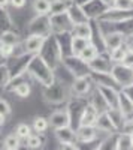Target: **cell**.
Returning a JSON list of instances; mask_svg holds the SVG:
<instances>
[{
	"mask_svg": "<svg viewBox=\"0 0 133 150\" xmlns=\"http://www.w3.org/2000/svg\"><path fill=\"white\" fill-rule=\"evenodd\" d=\"M26 72L30 78L38 81L42 87H48L55 81V71L48 65L39 54H34L30 59Z\"/></svg>",
	"mask_w": 133,
	"mask_h": 150,
	"instance_id": "6da1fadb",
	"label": "cell"
},
{
	"mask_svg": "<svg viewBox=\"0 0 133 150\" xmlns=\"http://www.w3.org/2000/svg\"><path fill=\"white\" fill-rule=\"evenodd\" d=\"M42 95L45 102L51 104V105H62V104H67L69 99L72 98L70 93V87L67 84H64L63 81H60L55 78V81L48 86V87H42Z\"/></svg>",
	"mask_w": 133,
	"mask_h": 150,
	"instance_id": "7a4b0ae2",
	"label": "cell"
},
{
	"mask_svg": "<svg viewBox=\"0 0 133 150\" xmlns=\"http://www.w3.org/2000/svg\"><path fill=\"white\" fill-rule=\"evenodd\" d=\"M39 56L50 65L54 71L62 65V59H63V51H62V47H60L58 41H57V36L51 35L45 39L43 47L41 48Z\"/></svg>",
	"mask_w": 133,
	"mask_h": 150,
	"instance_id": "3957f363",
	"label": "cell"
},
{
	"mask_svg": "<svg viewBox=\"0 0 133 150\" xmlns=\"http://www.w3.org/2000/svg\"><path fill=\"white\" fill-rule=\"evenodd\" d=\"M62 66H63L74 78L87 77V75L91 74L87 62H84L79 56H74V54L63 56V59H62Z\"/></svg>",
	"mask_w": 133,
	"mask_h": 150,
	"instance_id": "277c9868",
	"label": "cell"
},
{
	"mask_svg": "<svg viewBox=\"0 0 133 150\" xmlns=\"http://www.w3.org/2000/svg\"><path fill=\"white\" fill-rule=\"evenodd\" d=\"M26 33H27V36H30V35H38V36H43V38L51 36L52 30H51L50 15H34L27 23Z\"/></svg>",
	"mask_w": 133,
	"mask_h": 150,
	"instance_id": "5b68a950",
	"label": "cell"
},
{
	"mask_svg": "<svg viewBox=\"0 0 133 150\" xmlns=\"http://www.w3.org/2000/svg\"><path fill=\"white\" fill-rule=\"evenodd\" d=\"M94 81L90 75L87 77H78L74 78V81L70 83V93L75 98H88V95L91 93V90L94 89Z\"/></svg>",
	"mask_w": 133,
	"mask_h": 150,
	"instance_id": "8992f818",
	"label": "cell"
},
{
	"mask_svg": "<svg viewBox=\"0 0 133 150\" xmlns=\"http://www.w3.org/2000/svg\"><path fill=\"white\" fill-rule=\"evenodd\" d=\"M109 74L112 75V78L118 84L120 90H121L123 87H126V86L133 83V69L126 66V65H123V63H114Z\"/></svg>",
	"mask_w": 133,
	"mask_h": 150,
	"instance_id": "52a82bcc",
	"label": "cell"
},
{
	"mask_svg": "<svg viewBox=\"0 0 133 150\" xmlns=\"http://www.w3.org/2000/svg\"><path fill=\"white\" fill-rule=\"evenodd\" d=\"M133 17V11H124V9H118V8H108L103 14L100 15L99 21L105 24H118L123 23L129 18Z\"/></svg>",
	"mask_w": 133,
	"mask_h": 150,
	"instance_id": "ba28073f",
	"label": "cell"
},
{
	"mask_svg": "<svg viewBox=\"0 0 133 150\" xmlns=\"http://www.w3.org/2000/svg\"><path fill=\"white\" fill-rule=\"evenodd\" d=\"M50 23H51L52 35L70 33L72 29H74V23L70 21L67 12H63V14H55V15H50Z\"/></svg>",
	"mask_w": 133,
	"mask_h": 150,
	"instance_id": "9c48e42d",
	"label": "cell"
},
{
	"mask_svg": "<svg viewBox=\"0 0 133 150\" xmlns=\"http://www.w3.org/2000/svg\"><path fill=\"white\" fill-rule=\"evenodd\" d=\"M32 57H33L32 54H21V56L9 59L6 65H8V69H9L10 78H15V77H18V75L26 74L27 66H29V62H30Z\"/></svg>",
	"mask_w": 133,
	"mask_h": 150,
	"instance_id": "30bf717a",
	"label": "cell"
},
{
	"mask_svg": "<svg viewBox=\"0 0 133 150\" xmlns=\"http://www.w3.org/2000/svg\"><path fill=\"white\" fill-rule=\"evenodd\" d=\"M112 62L108 56V53H99L93 60L88 62V68L91 72H96V74H106V72H111V68H112Z\"/></svg>",
	"mask_w": 133,
	"mask_h": 150,
	"instance_id": "8fae6325",
	"label": "cell"
},
{
	"mask_svg": "<svg viewBox=\"0 0 133 150\" xmlns=\"http://www.w3.org/2000/svg\"><path fill=\"white\" fill-rule=\"evenodd\" d=\"M48 123L52 129H60V128H66L70 126V116L67 108H60L51 112V116L48 117Z\"/></svg>",
	"mask_w": 133,
	"mask_h": 150,
	"instance_id": "7c38bea8",
	"label": "cell"
},
{
	"mask_svg": "<svg viewBox=\"0 0 133 150\" xmlns=\"http://www.w3.org/2000/svg\"><path fill=\"white\" fill-rule=\"evenodd\" d=\"M81 8H82L84 14L87 15V18H88L90 21H91V20H99L100 15L108 9V6L103 5L100 0H88V2L84 3Z\"/></svg>",
	"mask_w": 133,
	"mask_h": 150,
	"instance_id": "4fadbf2b",
	"label": "cell"
},
{
	"mask_svg": "<svg viewBox=\"0 0 133 150\" xmlns=\"http://www.w3.org/2000/svg\"><path fill=\"white\" fill-rule=\"evenodd\" d=\"M45 39H46V38L38 36V35H30V36H27L26 39L22 41V50H24V53H26V54H32V56L39 54L41 48H42L43 44H45Z\"/></svg>",
	"mask_w": 133,
	"mask_h": 150,
	"instance_id": "5bb4252c",
	"label": "cell"
},
{
	"mask_svg": "<svg viewBox=\"0 0 133 150\" xmlns=\"http://www.w3.org/2000/svg\"><path fill=\"white\" fill-rule=\"evenodd\" d=\"M76 132V143L78 144H87L99 140V132L94 126H78Z\"/></svg>",
	"mask_w": 133,
	"mask_h": 150,
	"instance_id": "9a60e30c",
	"label": "cell"
},
{
	"mask_svg": "<svg viewBox=\"0 0 133 150\" xmlns=\"http://www.w3.org/2000/svg\"><path fill=\"white\" fill-rule=\"evenodd\" d=\"M124 39H126V36L123 33L117 32V30L105 32V50H106V53H109L112 50L124 45Z\"/></svg>",
	"mask_w": 133,
	"mask_h": 150,
	"instance_id": "2e32d148",
	"label": "cell"
},
{
	"mask_svg": "<svg viewBox=\"0 0 133 150\" xmlns=\"http://www.w3.org/2000/svg\"><path fill=\"white\" fill-rule=\"evenodd\" d=\"M87 101L88 104L99 112V114H103V112H106L108 110H109V107H108L106 101H105V98L102 96V93L99 92V89L94 86V89L91 90V93L88 95L87 98Z\"/></svg>",
	"mask_w": 133,
	"mask_h": 150,
	"instance_id": "e0dca14e",
	"label": "cell"
},
{
	"mask_svg": "<svg viewBox=\"0 0 133 150\" xmlns=\"http://www.w3.org/2000/svg\"><path fill=\"white\" fill-rule=\"evenodd\" d=\"M94 128L97 129L99 134H105V135H111V134L118 132V131L115 129V126L112 125V122H111V117L108 116V111L103 112V114H99L97 122H96V125H94Z\"/></svg>",
	"mask_w": 133,
	"mask_h": 150,
	"instance_id": "ac0fdd59",
	"label": "cell"
},
{
	"mask_svg": "<svg viewBox=\"0 0 133 150\" xmlns=\"http://www.w3.org/2000/svg\"><path fill=\"white\" fill-rule=\"evenodd\" d=\"M97 117H99V112L87 102V105L84 107V110L81 112L78 126H94L96 122H97Z\"/></svg>",
	"mask_w": 133,
	"mask_h": 150,
	"instance_id": "d6986e66",
	"label": "cell"
},
{
	"mask_svg": "<svg viewBox=\"0 0 133 150\" xmlns=\"http://www.w3.org/2000/svg\"><path fill=\"white\" fill-rule=\"evenodd\" d=\"M96 87H97L99 92L102 93V96L105 98L109 110L118 107V93H120V90L114 89V87H106V86H96Z\"/></svg>",
	"mask_w": 133,
	"mask_h": 150,
	"instance_id": "ffe728a7",
	"label": "cell"
},
{
	"mask_svg": "<svg viewBox=\"0 0 133 150\" xmlns=\"http://www.w3.org/2000/svg\"><path fill=\"white\" fill-rule=\"evenodd\" d=\"M55 132V138L58 140L60 144H67V143H76V132L72 126H66V128H60V129H54Z\"/></svg>",
	"mask_w": 133,
	"mask_h": 150,
	"instance_id": "44dd1931",
	"label": "cell"
},
{
	"mask_svg": "<svg viewBox=\"0 0 133 150\" xmlns=\"http://www.w3.org/2000/svg\"><path fill=\"white\" fill-rule=\"evenodd\" d=\"M90 77L93 78V81H94V84H96V86L114 87V89L120 90L118 84L115 83V80L112 78V75H111L109 72H106V74H96V72H91V74H90Z\"/></svg>",
	"mask_w": 133,
	"mask_h": 150,
	"instance_id": "7402d4cb",
	"label": "cell"
},
{
	"mask_svg": "<svg viewBox=\"0 0 133 150\" xmlns=\"http://www.w3.org/2000/svg\"><path fill=\"white\" fill-rule=\"evenodd\" d=\"M26 141V144H24V149L26 150H42L43 146H45V137L43 134H36L33 132Z\"/></svg>",
	"mask_w": 133,
	"mask_h": 150,
	"instance_id": "603a6c76",
	"label": "cell"
},
{
	"mask_svg": "<svg viewBox=\"0 0 133 150\" xmlns=\"http://www.w3.org/2000/svg\"><path fill=\"white\" fill-rule=\"evenodd\" d=\"M8 30H17V26L12 20L8 8H0V33Z\"/></svg>",
	"mask_w": 133,
	"mask_h": 150,
	"instance_id": "cb8c5ba5",
	"label": "cell"
},
{
	"mask_svg": "<svg viewBox=\"0 0 133 150\" xmlns=\"http://www.w3.org/2000/svg\"><path fill=\"white\" fill-rule=\"evenodd\" d=\"M67 15H69V18H70V21L74 23V26L75 24H81V23H88L90 20L87 18V15L84 14V11H82V8L79 6V5H72L70 8H69V11H67Z\"/></svg>",
	"mask_w": 133,
	"mask_h": 150,
	"instance_id": "d4e9b609",
	"label": "cell"
},
{
	"mask_svg": "<svg viewBox=\"0 0 133 150\" xmlns=\"http://www.w3.org/2000/svg\"><path fill=\"white\" fill-rule=\"evenodd\" d=\"M120 111H121V114L127 119L130 116H133V102L130 101V99L120 90L118 93V107H117Z\"/></svg>",
	"mask_w": 133,
	"mask_h": 150,
	"instance_id": "484cf974",
	"label": "cell"
},
{
	"mask_svg": "<svg viewBox=\"0 0 133 150\" xmlns=\"http://www.w3.org/2000/svg\"><path fill=\"white\" fill-rule=\"evenodd\" d=\"M70 35L72 36H78V38H84V39L90 41L91 39V21L75 24L74 29H72V32H70Z\"/></svg>",
	"mask_w": 133,
	"mask_h": 150,
	"instance_id": "4316f807",
	"label": "cell"
},
{
	"mask_svg": "<svg viewBox=\"0 0 133 150\" xmlns=\"http://www.w3.org/2000/svg\"><path fill=\"white\" fill-rule=\"evenodd\" d=\"M20 42H21V35L18 33V30H8L0 33V44L17 47Z\"/></svg>",
	"mask_w": 133,
	"mask_h": 150,
	"instance_id": "83f0119b",
	"label": "cell"
},
{
	"mask_svg": "<svg viewBox=\"0 0 133 150\" xmlns=\"http://www.w3.org/2000/svg\"><path fill=\"white\" fill-rule=\"evenodd\" d=\"M118 137H120V132H115V134H111V135L103 137V138L99 141L97 150H117Z\"/></svg>",
	"mask_w": 133,
	"mask_h": 150,
	"instance_id": "f1b7e54d",
	"label": "cell"
},
{
	"mask_svg": "<svg viewBox=\"0 0 133 150\" xmlns=\"http://www.w3.org/2000/svg\"><path fill=\"white\" fill-rule=\"evenodd\" d=\"M72 5H74V0H51L50 15H55V14H63V12H67Z\"/></svg>",
	"mask_w": 133,
	"mask_h": 150,
	"instance_id": "f546056e",
	"label": "cell"
},
{
	"mask_svg": "<svg viewBox=\"0 0 133 150\" xmlns=\"http://www.w3.org/2000/svg\"><path fill=\"white\" fill-rule=\"evenodd\" d=\"M32 9L34 12V15H50L51 0H33Z\"/></svg>",
	"mask_w": 133,
	"mask_h": 150,
	"instance_id": "4dcf8cb0",
	"label": "cell"
},
{
	"mask_svg": "<svg viewBox=\"0 0 133 150\" xmlns=\"http://www.w3.org/2000/svg\"><path fill=\"white\" fill-rule=\"evenodd\" d=\"M22 147V141L18 138L15 134H9L5 137L2 141V149L3 150H20Z\"/></svg>",
	"mask_w": 133,
	"mask_h": 150,
	"instance_id": "1f68e13d",
	"label": "cell"
},
{
	"mask_svg": "<svg viewBox=\"0 0 133 150\" xmlns=\"http://www.w3.org/2000/svg\"><path fill=\"white\" fill-rule=\"evenodd\" d=\"M88 44H90V41L84 39V38H78V36H72L70 35V54L78 56Z\"/></svg>",
	"mask_w": 133,
	"mask_h": 150,
	"instance_id": "d6a6232c",
	"label": "cell"
},
{
	"mask_svg": "<svg viewBox=\"0 0 133 150\" xmlns=\"http://www.w3.org/2000/svg\"><path fill=\"white\" fill-rule=\"evenodd\" d=\"M108 116L111 117V122H112V125L115 126V129L120 132V131H121V128H123V123H124V120H126V117L121 114V111H120L118 108L108 110Z\"/></svg>",
	"mask_w": 133,
	"mask_h": 150,
	"instance_id": "836d02e7",
	"label": "cell"
},
{
	"mask_svg": "<svg viewBox=\"0 0 133 150\" xmlns=\"http://www.w3.org/2000/svg\"><path fill=\"white\" fill-rule=\"evenodd\" d=\"M48 128H50V123H48V119L46 117H42V116L34 117L33 125H32L33 132H36V134H45Z\"/></svg>",
	"mask_w": 133,
	"mask_h": 150,
	"instance_id": "e575fe53",
	"label": "cell"
},
{
	"mask_svg": "<svg viewBox=\"0 0 133 150\" xmlns=\"http://www.w3.org/2000/svg\"><path fill=\"white\" fill-rule=\"evenodd\" d=\"M14 134L18 137V138H20L21 141H24V140H27L29 137L33 134V129H32L30 125H27V123H18Z\"/></svg>",
	"mask_w": 133,
	"mask_h": 150,
	"instance_id": "d590c367",
	"label": "cell"
},
{
	"mask_svg": "<svg viewBox=\"0 0 133 150\" xmlns=\"http://www.w3.org/2000/svg\"><path fill=\"white\" fill-rule=\"evenodd\" d=\"M126 53H127V48L124 45H121V47L112 50V51H109V53H108V56H109L112 63H123V60L126 57Z\"/></svg>",
	"mask_w": 133,
	"mask_h": 150,
	"instance_id": "8d00e7d4",
	"label": "cell"
},
{
	"mask_svg": "<svg viewBox=\"0 0 133 150\" xmlns=\"http://www.w3.org/2000/svg\"><path fill=\"white\" fill-rule=\"evenodd\" d=\"M97 54H99V50L96 48L91 42H90V44H88L85 48H84V50H82V51H81L78 56H79L84 62H87V63H88V62H90V60H93V59H94L96 56H97Z\"/></svg>",
	"mask_w": 133,
	"mask_h": 150,
	"instance_id": "74e56055",
	"label": "cell"
},
{
	"mask_svg": "<svg viewBox=\"0 0 133 150\" xmlns=\"http://www.w3.org/2000/svg\"><path fill=\"white\" fill-rule=\"evenodd\" d=\"M10 80L8 65H0V90H6V86Z\"/></svg>",
	"mask_w": 133,
	"mask_h": 150,
	"instance_id": "f35d334b",
	"label": "cell"
},
{
	"mask_svg": "<svg viewBox=\"0 0 133 150\" xmlns=\"http://www.w3.org/2000/svg\"><path fill=\"white\" fill-rule=\"evenodd\" d=\"M10 112H12L10 104H9V102L6 101V99L0 98V116H3V117H8V116H10Z\"/></svg>",
	"mask_w": 133,
	"mask_h": 150,
	"instance_id": "ab89813d",
	"label": "cell"
},
{
	"mask_svg": "<svg viewBox=\"0 0 133 150\" xmlns=\"http://www.w3.org/2000/svg\"><path fill=\"white\" fill-rule=\"evenodd\" d=\"M114 8L124 9V11H133V0H115Z\"/></svg>",
	"mask_w": 133,
	"mask_h": 150,
	"instance_id": "60d3db41",
	"label": "cell"
},
{
	"mask_svg": "<svg viewBox=\"0 0 133 150\" xmlns=\"http://www.w3.org/2000/svg\"><path fill=\"white\" fill-rule=\"evenodd\" d=\"M121 134H133V116H130V117H127L126 120H124V123H123V128H121V131H120Z\"/></svg>",
	"mask_w": 133,
	"mask_h": 150,
	"instance_id": "b9f144b4",
	"label": "cell"
},
{
	"mask_svg": "<svg viewBox=\"0 0 133 150\" xmlns=\"http://www.w3.org/2000/svg\"><path fill=\"white\" fill-rule=\"evenodd\" d=\"M27 5V0H9V6L14 9H22Z\"/></svg>",
	"mask_w": 133,
	"mask_h": 150,
	"instance_id": "7bdbcfd3",
	"label": "cell"
},
{
	"mask_svg": "<svg viewBox=\"0 0 133 150\" xmlns=\"http://www.w3.org/2000/svg\"><path fill=\"white\" fill-rule=\"evenodd\" d=\"M121 92H123V93L130 99V101L133 102V83H132V84H129V86H126V87H123Z\"/></svg>",
	"mask_w": 133,
	"mask_h": 150,
	"instance_id": "ee69618b",
	"label": "cell"
},
{
	"mask_svg": "<svg viewBox=\"0 0 133 150\" xmlns=\"http://www.w3.org/2000/svg\"><path fill=\"white\" fill-rule=\"evenodd\" d=\"M123 65H126V66H129V68L133 69V53L132 51H127L126 53V57L123 60Z\"/></svg>",
	"mask_w": 133,
	"mask_h": 150,
	"instance_id": "f6af8a7d",
	"label": "cell"
},
{
	"mask_svg": "<svg viewBox=\"0 0 133 150\" xmlns=\"http://www.w3.org/2000/svg\"><path fill=\"white\" fill-rule=\"evenodd\" d=\"M60 150H79L78 143H67V144H62Z\"/></svg>",
	"mask_w": 133,
	"mask_h": 150,
	"instance_id": "bcb514c9",
	"label": "cell"
},
{
	"mask_svg": "<svg viewBox=\"0 0 133 150\" xmlns=\"http://www.w3.org/2000/svg\"><path fill=\"white\" fill-rule=\"evenodd\" d=\"M124 47L127 48V51H132V53H133V36H126Z\"/></svg>",
	"mask_w": 133,
	"mask_h": 150,
	"instance_id": "7dc6e473",
	"label": "cell"
},
{
	"mask_svg": "<svg viewBox=\"0 0 133 150\" xmlns=\"http://www.w3.org/2000/svg\"><path fill=\"white\" fill-rule=\"evenodd\" d=\"M100 2H102L103 5H106L108 8H112V6L115 5V0H100Z\"/></svg>",
	"mask_w": 133,
	"mask_h": 150,
	"instance_id": "c3c4849f",
	"label": "cell"
},
{
	"mask_svg": "<svg viewBox=\"0 0 133 150\" xmlns=\"http://www.w3.org/2000/svg\"><path fill=\"white\" fill-rule=\"evenodd\" d=\"M9 6V0H0V8H8Z\"/></svg>",
	"mask_w": 133,
	"mask_h": 150,
	"instance_id": "681fc988",
	"label": "cell"
},
{
	"mask_svg": "<svg viewBox=\"0 0 133 150\" xmlns=\"http://www.w3.org/2000/svg\"><path fill=\"white\" fill-rule=\"evenodd\" d=\"M88 2V0H74V3L75 5H79V6H82L84 3H87Z\"/></svg>",
	"mask_w": 133,
	"mask_h": 150,
	"instance_id": "f907efd6",
	"label": "cell"
},
{
	"mask_svg": "<svg viewBox=\"0 0 133 150\" xmlns=\"http://www.w3.org/2000/svg\"><path fill=\"white\" fill-rule=\"evenodd\" d=\"M6 63H8V60L2 56V51H0V65H6Z\"/></svg>",
	"mask_w": 133,
	"mask_h": 150,
	"instance_id": "816d5d0a",
	"label": "cell"
},
{
	"mask_svg": "<svg viewBox=\"0 0 133 150\" xmlns=\"http://www.w3.org/2000/svg\"><path fill=\"white\" fill-rule=\"evenodd\" d=\"M5 122H6V117H3V116H0V128L5 125Z\"/></svg>",
	"mask_w": 133,
	"mask_h": 150,
	"instance_id": "f5cc1de1",
	"label": "cell"
},
{
	"mask_svg": "<svg viewBox=\"0 0 133 150\" xmlns=\"http://www.w3.org/2000/svg\"><path fill=\"white\" fill-rule=\"evenodd\" d=\"M129 140H130V144L133 147V134H129Z\"/></svg>",
	"mask_w": 133,
	"mask_h": 150,
	"instance_id": "db71d44e",
	"label": "cell"
},
{
	"mask_svg": "<svg viewBox=\"0 0 133 150\" xmlns=\"http://www.w3.org/2000/svg\"><path fill=\"white\" fill-rule=\"evenodd\" d=\"M0 150H3V149H0ZM20 150H26V149H24V147H21V149H20Z\"/></svg>",
	"mask_w": 133,
	"mask_h": 150,
	"instance_id": "11a10c76",
	"label": "cell"
},
{
	"mask_svg": "<svg viewBox=\"0 0 133 150\" xmlns=\"http://www.w3.org/2000/svg\"><path fill=\"white\" fill-rule=\"evenodd\" d=\"M0 146H2V141H0Z\"/></svg>",
	"mask_w": 133,
	"mask_h": 150,
	"instance_id": "9f6ffc18",
	"label": "cell"
}]
</instances>
